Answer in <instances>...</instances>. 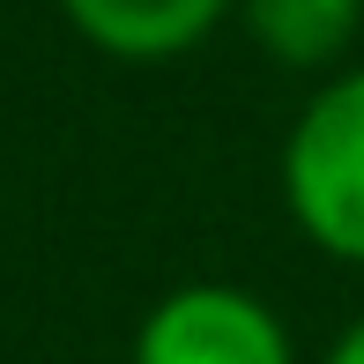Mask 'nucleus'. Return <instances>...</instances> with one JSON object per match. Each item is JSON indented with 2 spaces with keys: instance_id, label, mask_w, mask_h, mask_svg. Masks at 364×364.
Returning <instances> with one entry per match:
<instances>
[{
  "instance_id": "2",
  "label": "nucleus",
  "mask_w": 364,
  "mask_h": 364,
  "mask_svg": "<svg viewBox=\"0 0 364 364\" xmlns=\"http://www.w3.org/2000/svg\"><path fill=\"white\" fill-rule=\"evenodd\" d=\"M134 364H297L290 327L238 283H186L156 297L134 335Z\"/></svg>"
},
{
  "instance_id": "3",
  "label": "nucleus",
  "mask_w": 364,
  "mask_h": 364,
  "mask_svg": "<svg viewBox=\"0 0 364 364\" xmlns=\"http://www.w3.org/2000/svg\"><path fill=\"white\" fill-rule=\"evenodd\" d=\"M60 15L75 23L82 45H97L105 60H178L223 23L238 15V0H60Z\"/></svg>"
},
{
  "instance_id": "4",
  "label": "nucleus",
  "mask_w": 364,
  "mask_h": 364,
  "mask_svg": "<svg viewBox=\"0 0 364 364\" xmlns=\"http://www.w3.org/2000/svg\"><path fill=\"white\" fill-rule=\"evenodd\" d=\"M238 23L260 45V60L290 75H327L350 60L364 30V0H238Z\"/></svg>"
},
{
  "instance_id": "5",
  "label": "nucleus",
  "mask_w": 364,
  "mask_h": 364,
  "mask_svg": "<svg viewBox=\"0 0 364 364\" xmlns=\"http://www.w3.org/2000/svg\"><path fill=\"white\" fill-rule=\"evenodd\" d=\"M327 364H364V320L350 327V335L335 342V350H327Z\"/></svg>"
},
{
  "instance_id": "1",
  "label": "nucleus",
  "mask_w": 364,
  "mask_h": 364,
  "mask_svg": "<svg viewBox=\"0 0 364 364\" xmlns=\"http://www.w3.org/2000/svg\"><path fill=\"white\" fill-rule=\"evenodd\" d=\"M283 201L320 253L364 268V68L327 75L290 119Z\"/></svg>"
}]
</instances>
